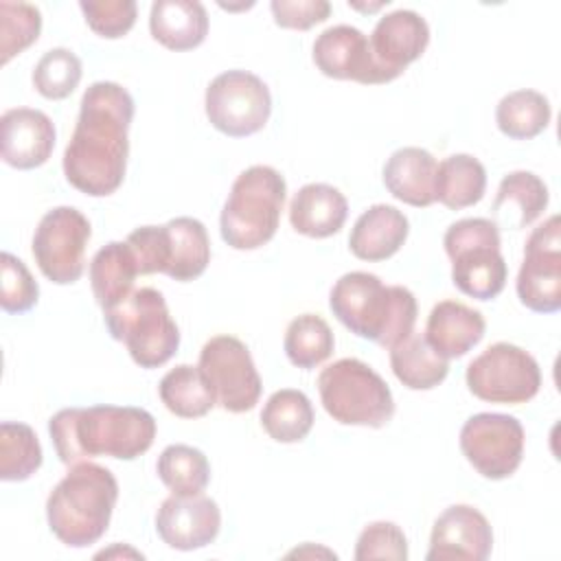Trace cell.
Here are the masks:
<instances>
[{"label":"cell","instance_id":"obj_1","mask_svg":"<svg viewBox=\"0 0 561 561\" xmlns=\"http://www.w3.org/2000/svg\"><path fill=\"white\" fill-rule=\"evenodd\" d=\"M134 110V99L121 83L94 81L83 92L61 162L70 186L90 197H105L123 184Z\"/></svg>","mask_w":561,"mask_h":561},{"label":"cell","instance_id":"obj_2","mask_svg":"<svg viewBox=\"0 0 561 561\" xmlns=\"http://www.w3.org/2000/svg\"><path fill=\"white\" fill-rule=\"evenodd\" d=\"M48 434L64 465L94 456L134 460L156 438V419L136 405L64 408L48 421Z\"/></svg>","mask_w":561,"mask_h":561},{"label":"cell","instance_id":"obj_3","mask_svg":"<svg viewBox=\"0 0 561 561\" xmlns=\"http://www.w3.org/2000/svg\"><path fill=\"white\" fill-rule=\"evenodd\" d=\"M329 307L351 333L383 348L408 337L419 313L416 298L408 287L383 285L368 272L342 274L329 294Z\"/></svg>","mask_w":561,"mask_h":561},{"label":"cell","instance_id":"obj_4","mask_svg":"<svg viewBox=\"0 0 561 561\" xmlns=\"http://www.w3.org/2000/svg\"><path fill=\"white\" fill-rule=\"evenodd\" d=\"M118 482L107 467L75 462L46 500L50 533L70 548L96 543L112 519Z\"/></svg>","mask_w":561,"mask_h":561},{"label":"cell","instance_id":"obj_5","mask_svg":"<svg viewBox=\"0 0 561 561\" xmlns=\"http://www.w3.org/2000/svg\"><path fill=\"white\" fill-rule=\"evenodd\" d=\"M287 197L285 178L267 164L248 167L232 182L219 215L221 239L234 250H256L278 230Z\"/></svg>","mask_w":561,"mask_h":561},{"label":"cell","instance_id":"obj_6","mask_svg":"<svg viewBox=\"0 0 561 561\" xmlns=\"http://www.w3.org/2000/svg\"><path fill=\"white\" fill-rule=\"evenodd\" d=\"M103 320L110 335L127 346L140 368H158L178 353L180 329L164 296L153 287L134 289L123 302L105 309Z\"/></svg>","mask_w":561,"mask_h":561},{"label":"cell","instance_id":"obj_7","mask_svg":"<svg viewBox=\"0 0 561 561\" xmlns=\"http://www.w3.org/2000/svg\"><path fill=\"white\" fill-rule=\"evenodd\" d=\"M318 392L327 414L342 425L383 427L394 414L390 386L357 357H342L322 368Z\"/></svg>","mask_w":561,"mask_h":561},{"label":"cell","instance_id":"obj_8","mask_svg":"<svg viewBox=\"0 0 561 561\" xmlns=\"http://www.w3.org/2000/svg\"><path fill=\"white\" fill-rule=\"evenodd\" d=\"M451 261V283L476 300H493L506 285V261L500 252V228L484 217L454 221L443 237Z\"/></svg>","mask_w":561,"mask_h":561},{"label":"cell","instance_id":"obj_9","mask_svg":"<svg viewBox=\"0 0 561 561\" xmlns=\"http://www.w3.org/2000/svg\"><path fill=\"white\" fill-rule=\"evenodd\" d=\"M465 379L473 397L502 405L526 403L541 388L537 359L522 346L508 342H495L473 357Z\"/></svg>","mask_w":561,"mask_h":561},{"label":"cell","instance_id":"obj_10","mask_svg":"<svg viewBox=\"0 0 561 561\" xmlns=\"http://www.w3.org/2000/svg\"><path fill=\"white\" fill-rule=\"evenodd\" d=\"M204 110L217 131L245 138L265 127L272 114V94L261 77L248 70H226L208 83Z\"/></svg>","mask_w":561,"mask_h":561},{"label":"cell","instance_id":"obj_11","mask_svg":"<svg viewBox=\"0 0 561 561\" xmlns=\"http://www.w3.org/2000/svg\"><path fill=\"white\" fill-rule=\"evenodd\" d=\"M92 228L88 217L72 206L48 210L33 234V259L39 272L57 285H72L85 270V245Z\"/></svg>","mask_w":561,"mask_h":561},{"label":"cell","instance_id":"obj_12","mask_svg":"<svg viewBox=\"0 0 561 561\" xmlns=\"http://www.w3.org/2000/svg\"><path fill=\"white\" fill-rule=\"evenodd\" d=\"M197 366L208 379L217 405H221L226 412H250L259 403L263 381L248 346L239 337H210L199 351Z\"/></svg>","mask_w":561,"mask_h":561},{"label":"cell","instance_id":"obj_13","mask_svg":"<svg viewBox=\"0 0 561 561\" xmlns=\"http://www.w3.org/2000/svg\"><path fill=\"white\" fill-rule=\"evenodd\" d=\"M524 427L511 414L480 412L460 430V451L467 462L489 480H504L517 471L524 458Z\"/></svg>","mask_w":561,"mask_h":561},{"label":"cell","instance_id":"obj_14","mask_svg":"<svg viewBox=\"0 0 561 561\" xmlns=\"http://www.w3.org/2000/svg\"><path fill=\"white\" fill-rule=\"evenodd\" d=\"M517 298L537 313L561 309V221L559 215L539 224L526 245L515 280Z\"/></svg>","mask_w":561,"mask_h":561},{"label":"cell","instance_id":"obj_15","mask_svg":"<svg viewBox=\"0 0 561 561\" xmlns=\"http://www.w3.org/2000/svg\"><path fill=\"white\" fill-rule=\"evenodd\" d=\"M313 64L331 79L357 81L364 85L388 83L397 79L373 55L368 37L351 24H337L322 31L313 42Z\"/></svg>","mask_w":561,"mask_h":561},{"label":"cell","instance_id":"obj_16","mask_svg":"<svg viewBox=\"0 0 561 561\" xmlns=\"http://www.w3.org/2000/svg\"><path fill=\"white\" fill-rule=\"evenodd\" d=\"M493 548L489 519L469 504L447 506L432 526L425 561H484Z\"/></svg>","mask_w":561,"mask_h":561},{"label":"cell","instance_id":"obj_17","mask_svg":"<svg viewBox=\"0 0 561 561\" xmlns=\"http://www.w3.org/2000/svg\"><path fill=\"white\" fill-rule=\"evenodd\" d=\"M221 528V511L213 497L173 495L156 513V533L173 550H197L215 541Z\"/></svg>","mask_w":561,"mask_h":561},{"label":"cell","instance_id":"obj_18","mask_svg":"<svg viewBox=\"0 0 561 561\" xmlns=\"http://www.w3.org/2000/svg\"><path fill=\"white\" fill-rule=\"evenodd\" d=\"M55 125L42 110L13 107L0 118V153L13 169L42 167L55 149Z\"/></svg>","mask_w":561,"mask_h":561},{"label":"cell","instance_id":"obj_19","mask_svg":"<svg viewBox=\"0 0 561 561\" xmlns=\"http://www.w3.org/2000/svg\"><path fill=\"white\" fill-rule=\"evenodd\" d=\"M368 42L375 59L399 77L425 53L430 44V26L416 11L397 9L379 18Z\"/></svg>","mask_w":561,"mask_h":561},{"label":"cell","instance_id":"obj_20","mask_svg":"<svg viewBox=\"0 0 561 561\" xmlns=\"http://www.w3.org/2000/svg\"><path fill=\"white\" fill-rule=\"evenodd\" d=\"M484 316L458 300L436 302L425 322L427 344L445 359L467 355L484 337Z\"/></svg>","mask_w":561,"mask_h":561},{"label":"cell","instance_id":"obj_21","mask_svg":"<svg viewBox=\"0 0 561 561\" xmlns=\"http://www.w3.org/2000/svg\"><path fill=\"white\" fill-rule=\"evenodd\" d=\"M436 158L423 147H401L383 164V186L403 204L427 208L436 202Z\"/></svg>","mask_w":561,"mask_h":561},{"label":"cell","instance_id":"obj_22","mask_svg":"<svg viewBox=\"0 0 561 561\" xmlns=\"http://www.w3.org/2000/svg\"><path fill=\"white\" fill-rule=\"evenodd\" d=\"M408 232L410 221L399 208L390 204H375L357 217L348 234V250L359 261H386L401 250Z\"/></svg>","mask_w":561,"mask_h":561},{"label":"cell","instance_id":"obj_23","mask_svg":"<svg viewBox=\"0 0 561 561\" xmlns=\"http://www.w3.org/2000/svg\"><path fill=\"white\" fill-rule=\"evenodd\" d=\"M346 215L348 202L344 193L324 182L305 184L289 204L291 228L311 239H327L340 232Z\"/></svg>","mask_w":561,"mask_h":561},{"label":"cell","instance_id":"obj_24","mask_svg":"<svg viewBox=\"0 0 561 561\" xmlns=\"http://www.w3.org/2000/svg\"><path fill=\"white\" fill-rule=\"evenodd\" d=\"M149 31L169 50H191L208 35V13L195 0H156L149 11Z\"/></svg>","mask_w":561,"mask_h":561},{"label":"cell","instance_id":"obj_25","mask_svg":"<svg viewBox=\"0 0 561 561\" xmlns=\"http://www.w3.org/2000/svg\"><path fill=\"white\" fill-rule=\"evenodd\" d=\"M548 186L546 182L535 175L533 171H513L502 178L497 186V195L493 199V217L495 226L500 228H526L548 206Z\"/></svg>","mask_w":561,"mask_h":561},{"label":"cell","instance_id":"obj_26","mask_svg":"<svg viewBox=\"0 0 561 561\" xmlns=\"http://www.w3.org/2000/svg\"><path fill=\"white\" fill-rule=\"evenodd\" d=\"M167 276L178 283L199 278L210 263V239L206 226L195 217H175L164 224Z\"/></svg>","mask_w":561,"mask_h":561},{"label":"cell","instance_id":"obj_27","mask_svg":"<svg viewBox=\"0 0 561 561\" xmlns=\"http://www.w3.org/2000/svg\"><path fill=\"white\" fill-rule=\"evenodd\" d=\"M136 259L125 241H110L90 261V285L99 307L112 309L134 291Z\"/></svg>","mask_w":561,"mask_h":561},{"label":"cell","instance_id":"obj_28","mask_svg":"<svg viewBox=\"0 0 561 561\" xmlns=\"http://www.w3.org/2000/svg\"><path fill=\"white\" fill-rule=\"evenodd\" d=\"M390 368L394 377L410 390H432L445 381L449 373V359L438 355L425 340V335L410 333L394 346H390Z\"/></svg>","mask_w":561,"mask_h":561},{"label":"cell","instance_id":"obj_29","mask_svg":"<svg viewBox=\"0 0 561 561\" xmlns=\"http://www.w3.org/2000/svg\"><path fill=\"white\" fill-rule=\"evenodd\" d=\"M486 191L484 164L469 153H454L438 162L436 202L449 210H462L478 204Z\"/></svg>","mask_w":561,"mask_h":561},{"label":"cell","instance_id":"obj_30","mask_svg":"<svg viewBox=\"0 0 561 561\" xmlns=\"http://www.w3.org/2000/svg\"><path fill=\"white\" fill-rule=\"evenodd\" d=\"M158 394L164 408L180 419L206 416L215 405V392L199 366L180 364L171 368L158 383Z\"/></svg>","mask_w":561,"mask_h":561},{"label":"cell","instance_id":"obj_31","mask_svg":"<svg viewBox=\"0 0 561 561\" xmlns=\"http://www.w3.org/2000/svg\"><path fill=\"white\" fill-rule=\"evenodd\" d=\"M313 419L309 397L296 388L272 392L261 410V425L276 443H300L311 432Z\"/></svg>","mask_w":561,"mask_h":561},{"label":"cell","instance_id":"obj_32","mask_svg":"<svg viewBox=\"0 0 561 561\" xmlns=\"http://www.w3.org/2000/svg\"><path fill=\"white\" fill-rule=\"evenodd\" d=\"M552 118L550 101L537 90H515L500 99L495 107L497 129L513 140L539 136Z\"/></svg>","mask_w":561,"mask_h":561},{"label":"cell","instance_id":"obj_33","mask_svg":"<svg viewBox=\"0 0 561 561\" xmlns=\"http://www.w3.org/2000/svg\"><path fill=\"white\" fill-rule=\"evenodd\" d=\"M156 471L173 495H199L210 482V462L204 451L182 443L162 449Z\"/></svg>","mask_w":561,"mask_h":561},{"label":"cell","instance_id":"obj_34","mask_svg":"<svg viewBox=\"0 0 561 561\" xmlns=\"http://www.w3.org/2000/svg\"><path fill=\"white\" fill-rule=\"evenodd\" d=\"M335 337L329 322L316 313L296 316L285 331L283 348L287 359L298 368H316L333 353Z\"/></svg>","mask_w":561,"mask_h":561},{"label":"cell","instance_id":"obj_35","mask_svg":"<svg viewBox=\"0 0 561 561\" xmlns=\"http://www.w3.org/2000/svg\"><path fill=\"white\" fill-rule=\"evenodd\" d=\"M42 467V445L26 423L4 421L0 425V478L22 482Z\"/></svg>","mask_w":561,"mask_h":561},{"label":"cell","instance_id":"obj_36","mask_svg":"<svg viewBox=\"0 0 561 561\" xmlns=\"http://www.w3.org/2000/svg\"><path fill=\"white\" fill-rule=\"evenodd\" d=\"M81 75V59L70 48H50L33 68V85L44 99L61 101L77 90Z\"/></svg>","mask_w":561,"mask_h":561},{"label":"cell","instance_id":"obj_37","mask_svg":"<svg viewBox=\"0 0 561 561\" xmlns=\"http://www.w3.org/2000/svg\"><path fill=\"white\" fill-rule=\"evenodd\" d=\"M42 13L28 2H0V61L9 64L15 55L37 42Z\"/></svg>","mask_w":561,"mask_h":561},{"label":"cell","instance_id":"obj_38","mask_svg":"<svg viewBox=\"0 0 561 561\" xmlns=\"http://www.w3.org/2000/svg\"><path fill=\"white\" fill-rule=\"evenodd\" d=\"M0 270H2V280H0V305L7 313H24L37 305L39 298V287L24 265L15 254L2 252L0 256Z\"/></svg>","mask_w":561,"mask_h":561},{"label":"cell","instance_id":"obj_39","mask_svg":"<svg viewBox=\"0 0 561 561\" xmlns=\"http://www.w3.org/2000/svg\"><path fill=\"white\" fill-rule=\"evenodd\" d=\"M88 26L105 39H118L136 24L138 7L134 0H103V2H79Z\"/></svg>","mask_w":561,"mask_h":561},{"label":"cell","instance_id":"obj_40","mask_svg":"<svg viewBox=\"0 0 561 561\" xmlns=\"http://www.w3.org/2000/svg\"><path fill=\"white\" fill-rule=\"evenodd\" d=\"M353 557L357 561H370V559L405 561L408 539L394 522H373L359 533Z\"/></svg>","mask_w":561,"mask_h":561},{"label":"cell","instance_id":"obj_41","mask_svg":"<svg viewBox=\"0 0 561 561\" xmlns=\"http://www.w3.org/2000/svg\"><path fill=\"white\" fill-rule=\"evenodd\" d=\"M129 245L138 274H164L167 272V234L164 226H140L125 239Z\"/></svg>","mask_w":561,"mask_h":561},{"label":"cell","instance_id":"obj_42","mask_svg":"<svg viewBox=\"0 0 561 561\" xmlns=\"http://www.w3.org/2000/svg\"><path fill=\"white\" fill-rule=\"evenodd\" d=\"M276 26L309 31L331 15L327 0H272L270 2Z\"/></svg>","mask_w":561,"mask_h":561},{"label":"cell","instance_id":"obj_43","mask_svg":"<svg viewBox=\"0 0 561 561\" xmlns=\"http://www.w3.org/2000/svg\"><path fill=\"white\" fill-rule=\"evenodd\" d=\"M388 4V0L386 2H377V4H357V2H348V7H353V9H357V11H377V9H381V7H386Z\"/></svg>","mask_w":561,"mask_h":561}]
</instances>
